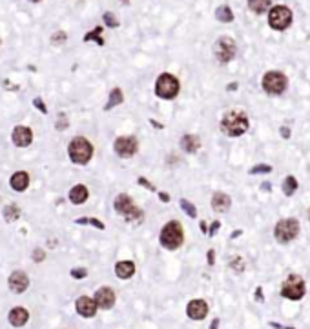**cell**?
<instances>
[{"mask_svg": "<svg viewBox=\"0 0 310 329\" xmlns=\"http://www.w3.org/2000/svg\"><path fill=\"white\" fill-rule=\"evenodd\" d=\"M161 245L170 249V251H174V249H179L183 242H185V231H183V226H181L177 220H170L166 226L163 228L161 231Z\"/></svg>", "mask_w": 310, "mask_h": 329, "instance_id": "obj_1", "label": "cell"}, {"mask_svg": "<svg viewBox=\"0 0 310 329\" xmlns=\"http://www.w3.org/2000/svg\"><path fill=\"white\" fill-rule=\"evenodd\" d=\"M248 129V118L241 111H230L226 113L223 120H221V131L228 137H241L247 133Z\"/></svg>", "mask_w": 310, "mask_h": 329, "instance_id": "obj_2", "label": "cell"}, {"mask_svg": "<svg viewBox=\"0 0 310 329\" xmlns=\"http://www.w3.org/2000/svg\"><path fill=\"white\" fill-rule=\"evenodd\" d=\"M113 207H115V211H117L119 215H123L128 222H142V218H144V213L133 204L131 196L126 195V193H119V195L115 196Z\"/></svg>", "mask_w": 310, "mask_h": 329, "instance_id": "obj_3", "label": "cell"}, {"mask_svg": "<svg viewBox=\"0 0 310 329\" xmlns=\"http://www.w3.org/2000/svg\"><path fill=\"white\" fill-rule=\"evenodd\" d=\"M68 155L69 160L75 164L84 166L91 160L93 156V145L90 144V140H86L84 137H75L68 145Z\"/></svg>", "mask_w": 310, "mask_h": 329, "instance_id": "obj_4", "label": "cell"}, {"mask_svg": "<svg viewBox=\"0 0 310 329\" xmlns=\"http://www.w3.org/2000/svg\"><path fill=\"white\" fill-rule=\"evenodd\" d=\"M179 90H181V84L174 75H170V73H163V75H159L157 82H155V95H157L159 98L172 100V98L177 96Z\"/></svg>", "mask_w": 310, "mask_h": 329, "instance_id": "obj_5", "label": "cell"}, {"mask_svg": "<svg viewBox=\"0 0 310 329\" xmlns=\"http://www.w3.org/2000/svg\"><path fill=\"white\" fill-rule=\"evenodd\" d=\"M268 24L272 29L283 31L292 24V11L287 6H274L268 13Z\"/></svg>", "mask_w": 310, "mask_h": 329, "instance_id": "obj_6", "label": "cell"}, {"mask_svg": "<svg viewBox=\"0 0 310 329\" xmlns=\"http://www.w3.org/2000/svg\"><path fill=\"white\" fill-rule=\"evenodd\" d=\"M281 295L290 300H299L305 296V280L298 275H290L281 285Z\"/></svg>", "mask_w": 310, "mask_h": 329, "instance_id": "obj_7", "label": "cell"}, {"mask_svg": "<svg viewBox=\"0 0 310 329\" xmlns=\"http://www.w3.org/2000/svg\"><path fill=\"white\" fill-rule=\"evenodd\" d=\"M263 90L270 95H281L287 90V77L279 71H268L263 77Z\"/></svg>", "mask_w": 310, "mask_h": 329, "instance_id": "obj_8", "label": "cell"}, {"mask_svg": "<svg viewBox=\"0 0 310 329\" xmlns=\"http://www.w3.org/2000/svg\"><path fill=\"white\" fill-rule=\"evenodd\" d=\"M299 233V222L296 218H287V220H281V222H277L276 226V238L281 242V244H287L290 240H294L298 236Z\"/></svg>", "mask_w": 310, "mask_h": 329, "instance_id": "obj_9", "label": "cell"}, {"mask_svg": "<svg viewBox=\"0 0 310 329\" xmlns=\"http://www.w3.org/2000/svg\"><path fill=\"white\" fill-rule=\"evenodd\" d=\"M236 42L230 37H221L214 46V55L221 64H226L236 56Z\"/></svg>", "mask_w": 310, "mask_h": 329, "instance_id": "obj_10", "label": "cell"}, {"mask_svg": "<svg viewBox=\"0 0 310 329\" xmlns=\"http://www.w3.org/2000/svg\"><path fill=\"white\" fill-rule=\"evenodd\" d=\"M137 147H139V142H137L135 137H119L115 142H113V149L119 156H133L137 153Z\"/></svg>", "mask_w": 310, "mask_h": 329, "instance_id": "obj_11", "label": "cell"}, {"mask_svg": "<svg viewBox=\"0 0 310 329\" xmlns=\"http://www.w3.org/2000/svg\"><path fill=\"white\" fill-rule=\"evenodd\" d=\"M11 140L17 147H28L33 142V131L29 128H26V126H17V128L13 129Z\"/></svg>", "mask_w": 310, "mask_h": 329, "instance_id": "obj_12", "label": "cell"}, {"mask_svg": "<svg viewBox=\"0 0 310 329\" xmlns=\"http://www.w3.org/2000/svg\"><path fill=\"white\" fill-rule=\"evenodd\" d=\"M93 300H95L97 307H101V309H112L113 304H115V293H113L112 287H101L95 293Z\"/></svg>", "mask_w": 310, "mask_h": 329, "instance_id": "obj_13", "label": "cell"}, {"mask_svg": "<svg viewBox=\"0 0 310 329\" xmlns=\"http://www.w3.org/2000/svg\"><path fill=\"white\" fill-rule=\"evenodd\" d=\"M186 315L192 318V320H203L208 315V304L204 300H192L186 306Z\"/></svg>", "mask_w": 310, "mask_h": 329, "instance_id": "obj_14", "label": "cell"}, {"mask_svg": "<svg viewBox=\"0 0 310 329\" xmlns=\"http://www.w3.org/2000/svg\"><path fill=\"white\" fill-rule=\"evenodd\" d=\"M75 307H77V313L84 318L95 317L97 309H99L97 304H95V300L90 298V296H80L79 300H77V304H75Z\"/></svg>", "mask_w": 310, "mask_h": 329, "instance_id": "obj_15", "label": "cell"}, {"mask_svg": "<svg viewBox=\"0 0 310 329\" xmlns=\"http://www.w3.org/2000/svg\"><path fill=\"white\" fill-rule=\"evenodd\" d=\"M29 285V279L28 275L24 273V271H13L11 277H9V289L13 293H24V291L28 289Z\"/></svg>", "mask_w": 310, "mask_h": 329, "instance_id": "obj_16", "label": "cell"}, {"mask_svg": "<svg viewBox=\"0 0 310 329\" xmlns=\"http://www.w3.org/2000/svg\"><path fill=\"white\" fill-rule=\"evenodd\" d=\"M7 320H9V324H11L13 328H22L24 324L29 320V313L24 307H13L11 311H9Z\"/></svg>", "mask_w": 310, "mask_h": 329, "instance_id": "obj_17", "label": "cell"}, {"mask_svg": "<svg viewBox=\"0 0 310 329\" xmlns=\"http://www.w3.org/2000/svg\"><path fill=\"white\" fill-rule=\"evenodd\" d=\"M133 273H135V264L131 260H123V262L115 264V275L119 279L128 280L130 277H133Z\"/></svg>", "mask_w": 310, "mask_h": 329, "instance_id": "obj_18", "label": "cell"}, {"mask_svg": "<svg viewBox=\"0 0 310 329\" xmlns=\"http://www.w3.org/2000/svg\"><path fill=\"white\" fill-rule=\"evenodd\" d=\"M9 184L15 191H26L29 186V175L26 171H17V173L11 175V180Z\"/></svg>", "mask_w": 310, "mask_h": 329, "instance_id": "obj_19", "label": "cell"}, {"mask_svg": "<svg viewBox=\"0 0 310 329\" xmlns=\"http://www.w3.org/2000/svg\"><path fill=\"white\" fill-rule=\"evenodd\" d=\"M230 196L226 195V193H215L214 196H212V207H214V211L217 213H225L230 209Z\"/></svg>", "mask_w": 310, "mask_h": 329, "instance_id": "obj_20", "label": "cell"}, {"mask_svg": "<svg viewBox=\"0 0 310 329\" xmlns=\"http://www.w3.org/2000/svg\"><path fill=\"white\" fill-rule=\"evenodd\" d=\"M88 196H90V191L82 184L73 186V188L69 189V200H71V204H84V202L88 200Z\"/></svg>", "mask_w": 310, "mask_h": 329, "instance_id": "obj_21", "label": "cell"}, {"mask_svg": "<svg viewBox=\"0 0 310 329\" xmlns=\"http://www.w3.org/2000/svg\"><path fill=\"white\" fill-rule=\"evenodd\" d=\"M181 147L186 151V153H195V151L201 147V140H199L197 135H185L181 139Z\"/></svg>", "mask_w": 310, "mask_h": 329, "instance_id": "obj_22", "label": "cell"}, {"mask_svg": "<svg viewBox=\"0 0 310 329\" xmlns=\"http://www.w3.org/2000/svg\"><path fill=\"white\" fill-rule=\"evenodd\" d=\"M123 100H124L123 90H121V88H115V90H112V93H110V100H108V104L104 106V109L110 111V109H113L115 106H119Z\"/></svg>", "mask_w": 310, "mask_h": 329, "instance_id": "obj_23", "label": "cell"}, {"mask_svg": "<svg viewBox=\"0 0 310 329\" xmlns=\"http://www.w3.org/2000/svg\"><path fill=\"white\" fill-rule=\"evenodd\" d=\"M270 4H272L270 0H248V7L254 13H257V15L265 13L270 7Z\"/></svg>", "mask_w": 310, "mask_h": 329, "instance_id": "obj_24", "label": "cell"}, {"mask_svg": "<svg viewBox=\"0 0 310 329\" xmlns=\"http://www.w3.org/2000/svg\"><path fill=\"white\" fill-rule=\"evenodd\" d=\"M215 18L221 20V22H232L234 20V13H232V9L228 6H221L215 11Z\"/></svg>", "mask_w": 310, "mask_h": 329, "instance_id": "obj_25", "label": "cell"}, {"mask_svg": "<svg viewBox=\"0 0 310 329\" xmlns=\"http://www.w3.org/2000/svg\"><path fill=\"white\" fill-rule=\"evenodd\" d=\"M18 217H20V207L18 206L9 204L7 207H4V218H6V222H15Z\"/></svg>", "mask_w": 310, "mask_h": 329, "instance_id": "obj_26", "label": "cell"}, {"mask_svg": "<svg viewBox=\"0 0 310 329\" xmlns=\"http://www.w3.org/2000/svg\"><path fill=\"white\" fill-rule=\"evenodd\" d=\"M101 33H102V28L101 26H97L93 31H90V33L84 35V42H91V40H95L99 46H104V39L101 37Z\"/></svg>", "mask_w": 310, "mask_h": 329, "instance_id": "obj_27", "label": "cell"}, {"mask_svg": "<svg viewBox=\"0 0 310 329\" xmlns=\"http://www.w3.org/2000/svg\"><path fill=\"white\" fill-rule=\"evenodd\" d=\"M296 189H298V180L294 179V177H287L285 182H283V191H285V195H288V196L294 195Z\"/></svg>", "mask_w": 310, "mask_h": 329, "instance_id": "obj_28", "label": "cell"}, {"mask_svg": "<svg viewBox=\"0 0 310 329\" xmlns=\"http://www.w3.org/2000/svg\"><path fill=\"white\" fill-rule=\"evenodd\" d=\"M181 207H183V211L188 215V217H192V218H195L197 217V209H195V206H193L192 202H188V200H181Z\"/></svg>", "mask_w": 310, "mask_h": 329, "instance_id": "obj_29", "label": "cell"}, {"mask_svg": "<svg viewBox=\"0 0 310 329\" xmlns=\"http://www.w3.org/2000/svg\"><path fill=\"white\" fill-rule=\"evenodd\" d=\"M102 18H104V24H106L108 28H119V20L117 18H115V15H113V13H104V15H102Z\"/></svg>", "mask_w": 310, "mask_h": 329, "instance_id": "obj_30", "label": "cell"}, {"mask_svg": "<svg viewBox=\"0 0 310 329\" xmlns=\"http://www.w3.org/2000/svg\"><path fill=\"white\" fill-rule=\"evenodd\" d=\"M270 171H272V166H268V164H259V166H254V168L250 169V173H252V175L270 173Z\"/></svg>", "mask_w": 310, "mask_h": 329, "instance_id": "obj_31", "label": "cell"}, {"mask_svg": "<svg viewBox=\"0 0 310 329\" xmlns=\"http://www.w3.org/2000/svg\"><path fill=\"white\" fill-rule=\"evenodd\" d=\"M66 39H68V37H66V33H64V31H59V33H55L53 37H51V44H53V46L64 44V42H66Z\"/></svg>", "mask_w": 310, "mask_h": 329, "instance_id": "obj_32", "label": "cell"}, {"mask_svg": "<svg viewBox=\"0 0 310 329\" xmlns=\"http://www.w3.org/2000/svg\"><path fill=\"white\" fill-rule=\"evenodd\" d=\"M71 277H73L75 280L86 279V277H88V269H84V268H77V269H71Z\"/></svg>", "mask_w": 310, "mask_h": 329, "instance_id": "obj_33", "label": "cell"}, {"mask_svg": "<svg viewBox=\"0 0 310 329\" xmlns=\"http://www.w3.org/2000/svg\"><path fill=\"white\" fill-rule=\"evenodd\" d=\"M33 106L37 107L40 113H48V107H46V104L42 102V98H40V96H37V98L33 100Z\"/></svg>", "mask_w": 310, "mask_h": 329, "instance_id": "obj_34", "label": "cell"}, {"mask_svg": "<svg viewBox=\"0 0 310 329\" xmlns=\"http://www.w3.org/2000/svg\"><path fill=\"white\" fill-rule=\"evenodd\" d=\"M46 258V251H42V249H35L33 251V260L35 262H42Z\"/></svg>", "mask_w": 310, "mask_h": 329, "instance_id": "obj_35", "label": "cell"}, {"mask_svg": "<svg viewBox=\"0 0 310 329\" xmlns=\"http://www.w3.org/2000/svg\"><path fill=\"white\" fill-rule=\"evenodd\" d=\"M232 268L236 269V271H239V273H241L243 269H245V262H243L241 258H236V260L232 262Z\"/></svg>", "mask_w": 310, "mask_h": 329, "instance_id": "obj_36", "label": "cell"}, {"mask_svg": "<svg viewBox=\"0 0 310 329\" xmlns=\"http://www.w3.org/2000/svg\"><path fill=\"white\" fill-rule=\"evenodd\" d=\"M68 128V120H66V117L64 115H59V122H57V129H66Z\"/></svg>", "mask_w": 310, "mask_h": 329, "instance_id": "obj_37", "label": "cell"}, {"mask_svg": "<svg viewBox=\"0 0 310 329\" xmlns=\"http://www.w3.org/2000/svg\"><path fill=\"white\" fill-rule=\"evenodd\" d=\"M88 224H91V226H95L97 229H104V224L99 220V218H93V217H90L88 218Z\"/></svg>", "mask_w": 310, "mask_h": 329, "instance_id": "obj_38", "label": "cell"}, {"mask_svg": "<svg viewBox=\"0 0 310 329\" xmlns=\"http://www.w3.org/2000/svg\"><path fill=\"white\" fill-rule=\"evenodd\" d=\"M139 184L144 186V188H148L150 191H155V188H153V184H150L146 179H142V177H139Z\"/></svg>", "mask_w": 310, "mask_h": 329, "instance_id": "obj_39", "label": "cell"}, {"mask_svg": "<svg viewBox=\"0 0 310 329\" xmlns=\"http://www.w3.org/2000/svg\"><path fill=\"white\" fill-rule=\"evenodd\" d=\"M221 228V222H214L212 224V228H210V231H208V235L210 236H214L215 233H217V229Z\"/></svg>", "mask_w": 310, "mask_h": 329, "instance_id": "obj_40", "label": "cell"}, {"mask_svg": "<svg viewBox=\"0 0 310 329\" xmlns=\"http://www.w3.org/2000/svg\"><path fill=\"white\" fill-rule=\"evenodd\" d=\"M159 198H161V202H170V195L168 193H159Z\"/></svg>", "mask_w": 310, "mask_h": 329, "instance_id": "obj_41", "label": "cell"}, {"mask_svg": "<svg viewBox=\"0 0 310 329\" xmlns=\"http://www.w3.org/2000/svg\"><path fill=\"white\" fill-rule=\"evenodd\" d=\"M214 258H215L214 249H210V251H208V264H210V266H214Z\"/></svg>", "mask_w": 310, "mask_h": 329, "instance_id": "obj_42", "label": "cell"}, {"mask_svg": "<svg viewBox=\"0 0 310 329\" xmlns=\"http://www.w3.org/2000/svg\"><path fill=\"white\" fill-rule=\"evenodd\" d=\"M261 291H263V289H261V287H257V291H255V298H257L259 302H263V295H261Z\"/></svg>", "mask_w": 310, "mask_h": 329, "instance_id": "obj_43", "label": "cell"}, {"mask_svg": "<svg viewBox=\"0 0 310 329\" xmlns=\"http://www.w3.org/2000/svg\"><path fill=\"white\" fill-rule=\"evenodd\" d=\"M281 137H285V139H288V137H290V131H288L287 128H281Z\"/></svg>", "mask_w": 310, "mask_h": 329, "instance_id": "obj_44", "label": "cell"}, {"mask_svg": "<svg viewBox=\"0 0 310 329\" xmlns=\"http://www.w3.org/2000/svg\"><path fill=\"white\" fill-rule=\"evenodd\" d=\"M219 328V318H215L214 322H212V326H210V329H217Z\"/></svg>", "mask_w": 310, "mask_h": 329, "instance_id": "obj_45", "label": "cell"}, {"mask_svg": "<svg viewBox=\"0 0 310 329\" xmlns=\"http://www.w3.org/2000/svg\"><path fill=\"white\" fill-rule=\"evenodd\" d=\"M201 231H203V233H208V226H206V222H201Z\"/></svg>", "mask_w": 310, "mask_h": 329, "instance_id": "obj_46", "label": "cell"}, {"mask_svg": "<svg viewBox=\"0 0 310 329\" xmlns=\"http://www.w3.org/2000/svg\"><path fill=\"white\" fill-rule=\"evenodd\" d=\"M228 91H234V90H237V84L236 82H232V84H228V88H226Z\"/></svg>", "mask_w": 310, "mask_h": 329, "instance_id": "obj_47", "label": "cell"}, {"mask_svg": "<svg viewBox=\"0 0 310 329\" xmlns=\"http://www.w3.org/2000/svg\"><path fill=\"white\" fill-rule=\"evenodd\" d=\"M150 122H152V126H155V128H157V129H163V128H164L163 124H157V122H155V120H150Z\"/></svg>", "mask_w": 310, "mask_h": 329, "instance_id": "obj_48", "label": "cell"}, {"mask_svg": "<svg viewBox=\"0 0 310 329\" xmlns=\"http://www.w3.org/2000/svg\"><path fill=\"white\" fill-rule=\"evenodd\" d=\"M239 235H241V231H234V233H232V238H237Z\"/></svg>", "mask_w": 310, "mask_h": 329, "instance_id": "obj_49", "label": "cell"}, {"mask_svg": "<svg viewBox=\"0 0 310 329\" xmlns=\"http://www.w3.org/2000/svg\"><path fill=\"white\" fill-rule=\"evenodd\" d=\"M123 2H124V4H128V2H130V0H123Z\"/></svg>", "mask_w": 310, "mask_h": 329, "instance_id": "obj_50", "label": "cell"}, {"mask_svg": "<svg viewBox=\"0 0 310 329\" xmlns=\"http://www.w3.org/2000/svg\"><path fill=\"white\" fill-rule=\"evenodd\" d=\"M29 2H40V0H29Z\"/></svg>", "mask_w": 310, "mask_h": 329, "instance_id": "obj_51", "label": "cell"}, {"mask_svg": "<svg viewBox=\"0 0 310 329\" xmlns=\"http://www.w3.org/2000/svg\"><path fill=\"white\" fill-rule=\"evenodd\" d=\"M309 217H310V213H309Z\"/></svg>", "mask_w": 310, "mask_h": 329, "instance_id": "obj_52", "label": "cell"}, {"mask_svg": "<svg viewBox=\"0 0 310 329\" xmlns=\"http://www.w3.org/2000/svg\"><path fill=\"white\" fill-rule=\"evenodd\" d=\"M0 42H2V40H0Z\"/></svg>", "mask_w": 310, "mask_h": 329, "instance_id": "obj_53", "label": "cell"}]
</instances>
